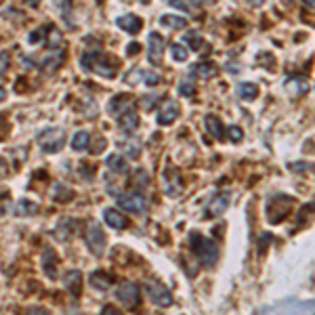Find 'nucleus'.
Returning <instances> with one entry per match:
<instances>
[{"label": "nucleus", "instance_id": "obj_19", "mask_svg": "<svg viewBox=\"0 0 315 315\" xmlns=\"http://www.w3.org/2000/svg\"><path fill=\"white\" fill-rule=\"evenodd\" d=\"M286 90H290L294 97H300V95H305V92L309 90V82L302 76H290L286 82H284Z\"/></svg>", "mask_w": 315, "mask_h": 315}, {"label": "nucleus", "instance_id": "obj_40", "mask_svg": "<svg viewBox=\"0 0 315 315\" xmlns=\"http://www.w3.org/2000/svg\"><path fill=\"white\" fill-rule=\"evenodd\" d=\"M9 65H11V57H9V53H7V51H0V76L7 74Z\"/></svg>", "mask_w": 315, "mask_h": 315}, {"label": "nucleus", "instance_id": "obj_4", "mask_svg": "<svg viewBox=\"0 0 315 315\" xmlns=\"http://www.w3.org/2000/svg\"><path fill=\"white\" fill-rule=\"evenodd\" d=\"M38 143L40 147L46 151V154H57V151H61L63 145H65V131L63 128H46L38 135Z\"/></svg>", "mask_w": 315, "mask_h": 315}, {"label": "nucleus", "instance_id": "obj_46", "mask_svg": "<svg viewBox=\"0 0 315 315\" xmlns=\"http://www.w3.org/2000/svg\"><path fill=\"white\" fill-rule=\"evenodd\" d=\"M139 51H141V46H139L137 42H133V44H128V49H126V53H128V55H133V53H139Z\"/></svg>", "mask_w": 315, "mask_h": 315}, {"label": "nucleus", "instance_id": "obj_49", "mask_svg": "<svg viewBox=\"0 0 315 315\" xmlns=\"http://www.w3.org/2000/svg\"><path fill=\"white\" fill-rule=\"evenodd\" d=\"M302 5L309 7V9H315V0H302Z\"/></svg>", "mask_w": 315, "mask_h": 315}, {"label": "nucleus", "instance_id": "obj_41", "mask_svg": "<svg viewBox=\"0 0 315 315\" xmlns=\"http://www.w3.org/2000/svg\"><path fill=\"white\" fill-rule=\"evenodd\" d=\"M158 101V95H145L143 99H141V105L145 110H151V105H154Z\"/></svg>", "mask_w": 315, "mask_h": 315}, {"label": "nucleus", "instance_id": "obj_16", "mask_svg": "<svg viewBox=\"0 0 315 315\" xmlns=\"http://www.w3.org/2000/svg\"><path fill=\"white\" fill-rule=\"evenodd\" d=\"M164 181H166V195L170 197H177L183 189V183H181V177H179V172L174 170V168H166L164 172Z\"/></svg>", "mask_w": 315, "mask_h": 315}, {"label": "nucleus", "instance_id": "obj_48", "mask_svg": "<svg viewBox=\"0 0 315 315\" xmlns=\"http://www.w3.org/2000/svg\"><path fill=\"white\" fill-rule=\"evenodd\" d=\"M5 174H7V166H5L3 158H0V177H5Z\"/></svg>", "mask_w": 315, "mask_h": 315}, {"label": "nucleus", "instance_id": "obj_1", "mask_svg": "<svg viewBox=\"0 0 315 315\" xmlns=\"http://www.w3.org/2000/svg\"><path fill=\"white\" fill-rule=\"evenodd\" d=\"M118 61L112 59V55H101L99 51H90V53H84L82 59H80V67L84 72H92L97 76H103V78H116V72H118Z\"/></svg>", "mask_w": 315, "mask_h": 315}, {"label": "nucleus", "instance_id": "obj_44", "mask_svg": "<svg viewBox=\"0 0 315 315\" xmlns=\"http://www.w3.org/2000/svg\"><path fill=\"white\" fill-rule=\"evenodd\" d=\"M271 240H273V238L269 236V233H263V236H261V248H259V250H261V252H265V248H267V244H269Z\"/></svg>", "mask_w": 315, "mask_h": 315}, {"label": "nucleus", "instance_id": "obj_45", "mask_svg": "<svg viewBox=\"0 0 315 315\" xmlns=\"http://www.w3.org/2000/svg\"><path fill=\"white\" fill-rule=\"evenodd\" d=\"M26 315H49L42 307H30L28 311H26Z\"/></svg>", "mask_w": 315, "mask_h": 315}, {"label": "nucleus", "instance_id": "obj_8", "mask_svg": "<svg viewBox=\"0 0 315 315\" xmlns=\"http://www.w3.org/2000/svg\"><path fill=\"white\" fill-rule=\"evenodd\" d=\"M86 246L95 256H101L105 252V233H103L101 225L90 223L86 227Z\"/></svg>", "mask_w": 315, "mask_h": 315}, {"label": "nucleus", "instance_id": "obj_39", "mask_svg": "<svg viewBox=\"0 0 315 315\" xmlns=\"http://www.w3.org/2000/svg\"><path fill=\"white\" fill-rule=\"evenodd\" d=\"M133 181H135L137 185H141V187H145V185L149 183V177H147V172H145L143 168H139V170L135 172V177H133Z\"/></svg>", "mask_w": 315, "mask_h": 315}, {"label": "nucleus", "instance_id": "obj_14", "mask_svg": "<svg viewBox=\"0 0 315 315\" xmlns=\"http://www.w3.org/2000/svg\"><path fill=\"white\" fill-rule=\"evenodd\" d=\"M118 126H120L122 133L133 135L137 128H139V116H137V112L135 110H128L122 116H118Z\"/></svg>", "mask_w": 315, "mask_h": 315}, {"label": "nucleus", "instance_id": "obj_28", "mask_svg": "<svg viewBox=\"0 0 315 315\" xmlns=\"http://www.w3.org/2000/svg\"><path fill=\"white\" fill-rule=\"evenodd\" d=\"M76 221L74 219H63L59 225H57V231H55V236L59 238V240H67V238H72V233H74V229H76Z\"/></svg>", "mask_w": 315, "mask_h": 315}, {"label": "nucleus", "instance_id": "obj_37", "mask_svg": "<svg viewBox=\"0 0 315 315\" xmlns=\"http://www.w3.org/2000/svg\"><path fill=\"white\" fill-rule=\"evenodd\" d=\"M143 82L147 86H158L162 82V76L158 72H143Z\"/></svg>", "mask_w": 315, "mask_h": 315}, {"label": "nucleus", "instance_id": "obj_23", "mask_svg": "<svg viewBox=\"0 0 315 315\" xmlns=\"http://www.w3.org/2000/svg\"><path fill=\"white\" fill-rule=\"evenodd\" d=\"M90 284L97 290H108L114 284V277L110 273H103V271H92L90 273Z\"/></svg>", "mask_w": 315, "mask_h": 315}, {"label": "nucleus", "instance_id": "obj_12", "mask_svg": "<svg viewBox=\"0 0 315 315\" xmlns=\"http://www.w3.org/2000/svg\"><path fill=\"white\" fill-rule=\"evenodd\" d=\"M128 110H133V97L131 95H118L108 103V112L112 116H122Z\"/></svg>", "mask_w": 315, "mask_h": 315}, {"label": "nucleus", "instance_id": "obj_51", "mask_svg": "<svg viewBox=\"0 0 315 315\" xmlns=\"http://www.w3.org/2000/svg\"><path fill=\"white\" fill-rule=\"evenodd\" d=\"M5 97H7V90H5L3 86H0V101H5Z\"/></svg>", "mask_w": 315, "mask_h": 315}, {"label": "nucleus", "instance_id": "obj_18", "mask_svg": "<svg viewBox=\"0 0 315 315\" xmlns=\"http://www.w3.org/2000/svg\"><path fill=\"white\" fill-rule=\"evenodd\" d=\"M103 219H105V223H108L110 227H114V229H126L128 227V219L122 213H118L116 208H105Z\"/></svg>", "mask_w": 315, "mask_h": 315}, {"label": "nucleus", "instance_id": "obj_3", "mask_svg": "<svg viewBox=\"0 0 315 315\" xmlns=\"http://www.w3.org/2000/svg\"><path fill=\"white\" fill-rule=\"evenodd\" d=\"M189 246L191 250L195 252V256L200 259V263L204 267H215L217 261H219V246L215 240L210 238H204L202 233L197 231H191L189 233Z\"/></svg>", "mask_w": 315, "mask_h": 315}, {"label": "nucleus", "instance_id": "obj_42", "mask_svg": "<svg viewBox=\"0 0 315 315\" xmlns=\"http://www.w3.org/2000/svg\"><path fill=\"white\" fill-rule=\"evenodd\" d=\"M101 315H122V311L116 309L114 305H105V307L101 309Z\"/></svg>", "mask_w": 315, "mask_h": 315}, {"label": "nucleus", "instance_id": "obj_43", "mask_svg": "<svg viewBox=\"0 0 315 315\" xmlns=\"http://www.w3.org/2000/svg\"><path fill=\"white\" fill-rule=\"evenodd\" d=\"M170 5L177 7V9H181V11H189V9H191L187 3H185V0H170Z\"/></svg>", "mask_w": 315, "mask_h": 315}, {"label": "nucleus", "instance_id": "obj_52", "mask_svg": "<svg viewBox=\"0 0 315 315\" xmlns=\"http://www.w3.org/2000/svg\"><path fill=\"white\" fill-rule=\"evenodd\" d=\"M141 3H149V0H141Z\"/></svg>", "mask_w": 315, "mask_h": 315}, {"label": "nucleus", "instance_id": "obj_2", "mask_svg": "<svg viewBox=\"0 0 315 315\" xmlns=\"http://www.w3.org/2000/svg\"><path fill=\"white\" fill-rule=\"evenodd\" d=\"M259 315H315V300L286 298L273 302L269 307H263Z\"/></svg>", "mask_w": 315, "mask_h": 315}, {"label": "nucleus", "instance_id": "obj_17", "mask_svg": "<svg viewBox=\"0 0 315 315\" xmlns=\"http://www.w3.org/2000/svg\"><path fill=\"white\" fill-rule=\"evenodd\" d=\"M116 23H118L120 30H124V32H128V34H139V32H141V28H143L141 17L131 15V13L118 17V19H116Z\"/></svg>", "mask_w": 315, "mask_h": 315}, {"label": "nucleus", "instance_id": "obj_26", "mask_svg": "<svg viewBox=\"0 0 315 315\" xmlns=\"http://www.w3.org/2000/svg\"><path fill=\"white\" fill-rule=\"evenodd\" d=\"M160 23L164 28H170V30H185V26H187V19H185V17H177V15H162L160 17Z\"/></svg>", "mask_w": 315, "mask_h": 315}, {"label": "nucleus", "instance_id": "obj_27", "mask_svg": "<svg viewBox=\"0 0 315 315\" xmlns=\"http://www.w3.org/2000/svg\"><path fill=\"white\" fill-rule=\"evenodd\" d=\"M256 95H259V86L252 82H242L238 86V97L244 101H252V99H256Z\"/></svg>", "mask_w": 315, "mask_h": 315}, {"label": "nucleus", "instance_id": "obj_6", "mask_svg": "<svg viewBox=\"0 0 315 315\" xmlns=\"http://www.w3.org/2000/svg\"><path fill=\"white\" fill-rule=\"evenodd\" d=\"M145 292H147L149 300L154 302V305H158V307L172 305V294H170L168 286L158 282V279H147V282H145Z\"/></svg>", "mask_w": 315, "mask_h": 315}, {"label": "nucleus", "instance_id": "obj_38", "mask_svg": "<svg viewBox=\"0 0 315 315\" xmlns=\"http://www.w3.org/2000/svg\"><path fill=\"white\" fill-rule=\"evenodd\" d=\"M227 135H229V139H231L233 143H238V141H242V139H244V131H242L240 126H236V124L227 128Z\"/></svg>", "mask_w": 315, "mask_h": 315}, {"label": "nucleus", "instance_id": "obj_36", "mask_svg": "<svg viewBox=\"0 0 315 315\" xmlns=\"http://www.w3.org/2000/svg\"><path fill=\"white\" fill-rule=\"evenodd\" d=\"M44 34H49V26H42V28H38V30H34L30 36H28V42H30V44H40V42L44 40Z\"/></svg>", "mask_w": 315, "mask_h": 315}, {"label": "nucleus", "instance_id": "obj_33", "mask_svg": "<svg viewBox=\"0 0 315 315\" xmlns=\"http://www.w3.org/2000/svg\"><path fill=\"white\" fill-rule=\"evenodd\" d=\"M36 213V204L30 202V200H19L17 208H15V215L19 217H28V215H34Z\"/></svg>", "mask_w": 315, "mask_h": 315}, {"label": "nucleus", "instance_id": "obj_10", "mask_svg": "<svg viewBox=\"0 0 315 315\" xmlns=\"http://www.w3.org/2000/svg\"><path fill=\"white\" fill-rule=\"evenodd\" d=\"M229 200H231V193H229V191H221V193H217V195L213 197V202H210V204L206 206L204 217H206V219H210V217H221V215H223L225 210H227Z\"/></svg>", "mask_w": 315, "mask_h": 315}, {"label": "nucleus", "instance_id": "obj_35", "mask_svg": "<svg viewBox=\"0 0 315 315\" xmlns=\"http://www.w3.org/2000/svg\"><path fill=\"white\" fill-rule=\"evenodd\" d=\"M185 42H187L189 46H191V49L193 51H200L202 49V36H200V32H187V34H185V38H183Z\"/></svg>", "mask_w": 315, "mask_h": 315}, {"label": "nucleus", "instance_id": "obj_9", "mask_svg": "<svg viewBox=\"0 0 315 315\" xmlns=\"http://www.w3.org/2000/svg\"><path fill=\"white\" fill-rule=\"evenodd\" d=\"M164 38L160 36L158 32H151L149 38H147V49H149V63L160 65L162 63V55H164Z\"/></svg>", "mask_w": 315, "mask_h": 315}, {"label": "nucleus", "instance_id": "obj_31", "mask_svg": "<svg viewBox=\"0 0 315 315\" xmlns=\"http://www.w3.org/2000/svg\"><path fill=\"white\" fill-rule=\"evenodd\" d=\"M49 49L51 51H57V49H63V34L57 30L55 26H49Z\"/></svg>", "mask_w": 315, "mask_h": 315}, {"label": "nucleus", "instance_id": "obj_7", "mask_svg": "<svg viewBox=\"0 0 315 315\" xmlns=\"http://www.w3.org/2000/svg\"><path fill=\"white\" fill-rule=\"evenodd\" d=\"M114 294L122 307L133 309V311H135V307H139V300H141V292H139V286L135 282H122L116 288Z\"/></svg>", "mask_w": 315, "mask_h": 315}, {"label": "nucleus", "instance_id": "obj_50", "mask_svg": "<svg viewBox=\"0 0 315 315\" xmlns=\"http://www.w3.org/2000/svg\"><path fill=\"white\" fill-rule=\"evenodd\" d=\"M248 3H250L252 7H261V5L265 3V0H248Z\"/></svg>", "mask_w": 315, "mask_h": 315}, {"label": "nucleus", "instance_id": "obj_32", "mask_svg": "<svg viewBox=\"0 0 315 315\" xmlns=\"http://www.w3.org/2000/svg\"><path fill=\"white\" fill-rule=\"evenodd\" d=\"M122 151L128 158H139L141 156V143L133 141V139H126V141L122 143Z\"/></svg>", "mask_w": 315, "mask_h": 315}, {"label": "nucleus", "instance_id": "obj_13", "mask_svg": "<svg viewBox=\"0 0 315 315\" xmlns=\"http://www.w3.org/2000/svg\"><path fill=\"white\" fill-rule=\"evenodd\" d=\"M204 126H206L208 135L213 139H217V141H221V139L225 137V126H223V122H221V118H217L215 114H206Z\"/></svg>", "mask_w": 315, "mask_h": 315}, {"label": "nucleus", "instance_id": "obj_22", "mask_svg": "<svg viewBox=\"0 0 315 315\" xmlns=\"http://www.w3.org/2000/svg\"><path fill=\"white\" fill-rule=\"evenodd\" d=\"M193 74L197 78H202V80H210V78H215L219 74V69H217L215 63H210V61H200L193 67Z\"/></svg>", "mask_w": 315, "mask_h": 315}, {"label": "nucleus", "instance_id": "obj_21", "mask_svg": "<svg viewBox=\"0 0 315 315\" xmlns=\"http://www.w3.org/2000/svg\"><path fill=\"white\" fill-rule=\"evenodd\" d=\"M65 288L67 292H72V296H80V288H82V273L80 271H69L65 275Z\"/></svg>", "mask_w": 315, "mask_h": 315}, {"label": "nucleus", "instance_id": "obj_30", "mask_svg": "<svg viewBox=\"0 0 315 315\" xmlns=\"http://www.w3.org/2000/svg\"><path fill=\"white\" fill-rule=\"evenodd\" d=\"M53 200H57V202H67V200H72L74 197V193H72V189L69 187H65L63 183H55V187H53Z\"/></svg>", "mask_w": 315, "mask_h": 315}, {"label": "nucleus", "instance_id": "obj_15", "mask_svg": "<svg viewBox=\"0 0 315 315\" xmlns=\"http://www.w3.org/2000/svg\"><path fill=\"white\" fill-rule=\"evenodd\" d=\"M179 118V105L174 103V101H168L166 105H162V110L158 112V124L162 126H166V124H172L174 120Z\"/></svg>", "mask_w": 315, "mask_h": 315}, {"label": "nucleus", "instance_id": "obj_25", "mask_svg": "<svg viewBox=\"0 0 315 315\" xmlns=\"http://www.w3.org/2000/svg\"><path fill=\"white\" fill-rule=\"evenodd\" d=\"M105 164H108V168L112 172H126L128 170V164H126V158L120 156V154H112L108 156V160H105Z\"/></svg>", "mask_w": 315, "mask_h": 315}, {"label": "nucleus", "instance_id": "obj_34", "mask_svg": "<svg viewBox=\"0 0 315 315\" xmlns=\"http://www.w3.org/2000/svg\"><path fill=\"white\" fill-rule=\"evenodd\" d=\"M170 53L174 57V61H187V57H189V51L185 49V44H170Z\"/></svg>", "mask_w": 315, "mask_h": 315}, {"label": "nucleus", "instance_id": "obj_11", "mask_svg": "<svg viewBox=\"0 0 315 315\" xmlns=\"http://www.w3.org/2000/svg\"><path fill=\"white\" fill-rule=\"evenodd\" d=\"M65 61V51L63 49H57V51H51L46 57H42L40 61V69L42 72H57Z\"/></svg>", "mask_w": 315, "mask_h": 315}, {"label": "nucleus", "instance_id": "obj_5", "mask_svg": "<svg viewBox=\"0 0 315 315\" xmlns=\"http://www.w3.org/2000/svg\"><path fill=\"white\" fill-rule=\"evenodd\" d=\"M116 202H118L120 208L128 210V213H135V215H143L149 202H147V197L143 193H139V191H126V193H120L118 197H116Z\"/></svg>", "mask_w": 315, "mask_h": 315}, {"label": "nucleus", "instance_id": "obj_20", "mask_svg": "<svg viewBox=\"0 0 315 315\" xmlns=\"http://www.w3.org/2000/svg\"><path fill=\"white\" fill-rule=\"evenodd\" d=\"M42 267H44V273L49 275L51 279L57 277V254L53 248H44L42 250Z\"/></svg>", "mask_w": 315, "mask_h": 315}, {"label": "nucleus", "instance_id": "obj_24", "mask_svg": "<svg viewBox=\"0 0 315 315\" xmlns=\"http://www.w3.org/2000/svg\"><path fill=\"white\" fill-rule=\"evenodd\" d=\"M195 78L197 76L193 74V69H191V72L179 82V92H181L183 97H193V92H195Z\"/></svg>", "mask_w": 315, "mask_h": 315}, {"label": "nucleus", "instance_id": "obj_29", "mask_svg": "<svg viewBox=\"0 0 315 315\" xmlns=\"http://www.w3.org/2000/svg\"><path fill=\"white\" fill-rule=\"evenodd\" d=\"M72 147L76 151H84L90 147V135L86 131H78L74 137H72Z\"/></svg>", "mask_w": 315, "mask_h": 315}, {"label": "nucleus", "instance_id": "obj_47", "mask_svg": "<svg viewBox=\"0 0 315 315\" xmlns=\"http://www.w3.org/2000/svg\"><path fill=\"white\" fill-rule=\"evenodd\" d=\"M189 7H197V5H206V3H213V0H185Z\"/></svg>", "mask_w": 315, "mask_h": 315}, {"label": "nucleus", "instance_id": "obj_53", "mask_svg": "<svg viewBox=\"0 0 315 315\" xmlns=\"http://www.w3.org/2000/svg\"><path fill=\"white\" fill-rule=\"evenodd\" d=\"M97 3H99V0H97Z\"/></svg>", "mask_w": 315, "mask_h": 315}]
</instances>
